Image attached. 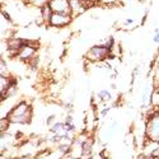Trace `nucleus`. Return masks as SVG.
Returning a JSON list of instances; mask_svg holds the SVG:
<instances>
[{"label": "nucleus", "instance_id": "6ab92c4d", "mask_svg": "<svg viewBox=\"0 0 159 159\" xmlns=\"http://www.w3.org/2000/svg\"><path fill=\"white\" fill-rule=\"evenodd\" d=\"M2 17H4V18L7 19V22H10V20H11V18L9 17V14H8V13H7L5 10H3V11H2Z\"/></svg>", "mask_w": 159, "mask_h": 159}, {"label": "nucleus", "instance_id": "423d86ee", "mask_svg": "<svg viewBox=\"0 0 159 159\" xmlns=\"http://www.w3.org/2000/svg\"><path fill=\"white\" fill-rule=\"evenodd\" d=\"M50 8L54 13H62V14H71L70 2L69 0H50Z\"/></svg>", "mask_w": 159, "mask_h": 159}, {"label": "nucleus", "instance_id": "0eeeda50", "mask_svg": "<svg viewBox=\"0 0 159 159\" xmlns=\"http://www.w3.org/2000/svg\"><path fill=\"white\" fill-rule=\"evenodd\" d=\"M34 55H36V46H33V45H31L28 42H24V45L22 46V48L18 52L17 57L19 60H22V61L27 62V61L33 60Z\"/></svg>", "mask_w": 159, "mask_h": 159}, {"label": "nucleus", "instance_id": "4be33fe9", "mask_svg": "<svg viewBox=\"0 0 159 159\" xmlns=\"http://www.w3.org/2000/svg\"><path fill=\"white\" fill-rule=\"evenodd\" d=\"M98 2H101V0H97V3H98Z\"/></svg>", "mask_w": 159, "mask_h": 159}, {"label": "nucleus", "instance_id": "412c9836", "mask_svg": "<svg viewBox=\"0 0 159 159\" xmlns=\"http://www.w3.org/2000/svg\"><path fill=\"white\" fill-rule=\"evenodd\" d=\"M87 2H90V3H94V4H97V0H87Z\"/></svg>", "mask_w": 159, "mask_h": 159}, {"label": "nucleus", "instance_id": "f3484780", "mask_svg": "<svg viewBox=\"0 0 159 159\" xmlns=\"http://www.w3.org/2000/svg\"><path fill=\"white\" fill-rule=\"evenodd\" d=\"M153 41L155 43H159V30H155V33H154V38H153Z\"/></svg>", "mask_w": 159, "mask_h": 159}, {"label": "nucleus", "instance_id": "7ed1b4c3", "mask_svg": "<svg viewBox=\"0 0 159 159\" xmlns=\"http://www.w3.org/2000/svg\"><path fill=\"white\" fill-rule=\"evenodd\" d=\"M145 134H147L148 139H150L152 141H158L159 140V112L153 113L148 118Z\"/></svg>", "mask_w": 159, "mask_h": 159}, {"label": "nucleus", "instance_id": "a211bd4d", "mask_svg": "<svg viewBox=\"0 0 159 159\" xmlns=\"http://www.w3.org/2000/svg\"><path fill=\"white\" fill-rule=\"evenodd\" d=\"M134 19H131V18H129V19H125V22H124V25L125 27H127V25H131V24H134Z\"/></svg>", "mask_w": 159, "mask_h": 159}, {"label": "nucleus", "instance_id": "20e7f679", "mask_svg": "<svg viewBox=\"0 0 159 159\" xmlns=\"http://www.w3.org/2000/svg\"><path fill=\"white\" fill-rule=\"evenodd\" d=\"M73 20V16L71 14H62V13H52L51 19L48 22V24L51 27H56V28H62L69 25Z\"/></svg>", "mask_w": 159, "mask_h": 159}, {"label": "nucleus", "instance_id": "2eb2a0df", "mask_svg": "<svg viewBox=\"0 0 159 159\" xmlns=\"http://www.w3.org/2000/svg\"><path fill=\"white\" fill-rule=\"evenodd\" d=\"M2 75H7L8 76V68L4 60H2Z\"/></svg>", "mask_w": 159, "mask_h": 159}, {"label": "nucleus", "instance_id": "f03ea898", "mask_svg": "<svg viewBox=\"0 0 159 159\" xmlns=\"http://www.w3.org/2000/svg\"><path fill=\"white\" fill-rule=\"evenodd\" d=\"M111 50L107 48L104 45H97L93 46L88 50V52L85 54V59L90 62H99V61H104L110 56Z\"/></svg>", "mask_w": 159, "mask_h": 159}, {"label": "nucleus", "instance_id": "dca6fc26", "mask_svg": "<svg viewBox=\"0 0 159 159\" xmlns=\"http://www.w3.org/2000/svg\"><path fill=\"white\" fill-rule=\"evenodd\" d=\"M154 83L159 85V64H158L157 69H155V74H154Z\"/></svg>", "mask_w": 159, "mask_h": 159}, {"label": "nucleus", "instance_id": "6e6552de", "mask_svg": "<svg viewBox=\"0 0 159 159\" xmlns=\"http://www.w3.org/2000/svg\"><path fill=\"white\" fill-rule=\"evenodd\" d=\"M7 45H8V50L13 54V56H17L19 50L24 45V41L23 39H19V38H10Z\"/></svg>", "mask_w": 159, "mask_h": 159}, {"label": "nucleus", "instance_id": "9b49d317", "mask_svg": "<svg viewBox=\"0 0 159 159\" xmlns=\"http://www.w3.org/2000/svg\"><path fill=\"white\" fill-rule=\"evenodd\" d=\"M50 3V0H28V4L36 7V8H43L45 5H47Z\"/></svg>", "mask_w": 159, "mask_h": 159}, {"label": "nucleus", "instance_id": "f257e3e1", "mask_svg": "<svg viewBox=\"0 0 159 159\" xmlns=\"http://www.w3.org/2000/svg\"><path fill=\"white\" fill-rule=\"evenodd\" d=\"M10 124H28L32 118V107L27 102H19L14 108L8 113Z\"/></svg>", "mask_w": 159, "mask_h": 159}, {"label": "nucleus", "instance_id": "9d476101", "mask_svg": "<svg viewBox=\"0 0 159 159\" xmlns=\"http://www.w3.org/2000/svg\"><path fill=\"white\" fill-rule=\"evenodd\" d=\"M52 13H54V11H52V9L50 8L48 4L45 5L43 8H41V17H42V20H43L45 23H48V22H50Z\"/></svg>", "mask_w": 159, "mask_h": 159}, {"label": "nucleus", "instance_id": "1a4fd4ad", "mask_svg": "<svg viewBox=\"0 0 159 159\" xmlns=\"http://www.w3.org/2000/svg\"><path fill=\"white\" fill-rule=\"evenodd\" d=\"M13 84H16L14 82H11L10 79L7 76V75H2L0 76V90H2V93H4V92Z\"/></svg>", "mask_w": 159, "mask_h": 159}, {"label": "nucleus", "instance_id": "aec40b11", "mask_svg": "<svg viewBox=\"0 0 159 159\" xmlns=\"http://www.w3.org/2000/svg\"><path fill=\"white\" fill-rule=\"evenodd\" d=\"M54 120H55V116H50V117H48V120H47V124L51 125V124H52L51 121H54Z\"/></svg>", "mask_w": 159, "mask_h": 159}, {"label": "nucleus", "instance_id": "39448f33", "mask_svg": "<svg viewBox=\"0 0 159 159\" xmlns=\"http://www.w3.org/2000/svg\"><path fill=\"white\" fill-rule=\"evenodd\" d=\"M69 2H70V9H71L73 18L74 17H78L79 14L84 13L88 8L94 5V3L87 2V0H69Z\"/></svg>", "mask_w": 159, "mask_h": 159}, {"label": "nucleus", "instance_id": "4468645a", "mask_svg": "<svg viewBox=\"0 0 159 159\" xmlns=\"http://www.w3.org/2000/svg\"><path fill=\"white\" fill-rule=\"evenodd\" d=\"M103 45H104L106 47H107V48H110V50H111V48H112V46L115 45V41H113V38H112V37H111V38H108L107 41H106V42H104Z\"/></svg>", "mask_w": 159, "mask_h": 159}, {"label": "nucleus", "instance_id": "f8f14e48", "mask_svg": "<svg viewBox=\"0 0 159 159\" xmlns=\"http://www.w3.org/2000/svg\"><path fill=\"white\" fill-rule=\"evenodd\" d=\"M98 97H99V99L101 101H103V102H106V101H110L111 99V93L108 90H101L99 93H98Z\"/></svg>", "mask_w": 159, "mask_h": 159}, {"label": "nucleus", "instance_id": "ddd939ff", "mask_svg": "<svg viewBox=\"0 0 159 159\" xmlns=\"http://www.w3.org/2000/svg\"><path fill=\"white\" fill-rule=\"evenodd\" d=\"M9 124H10V121L8 120V117H7V118H3L2 124H0V130H2V132H4V131L7 130V127H8Z\"/></svg>", "mask_w": 159, "mask_h": 159}]
</instances>
